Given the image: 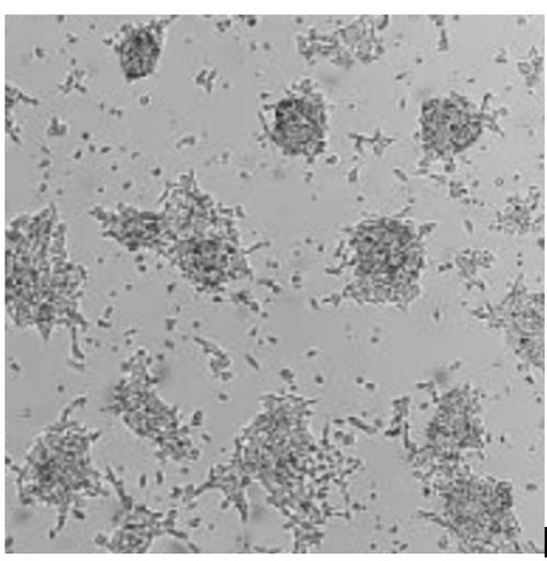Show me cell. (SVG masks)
<instances>
[{
	"mask_svg": "<svg viewBox=\"0 0 547 561\" xmlns=\"http://www.w3.org/2000/svg\"><path fill=\"white\" fill-rule=\"evenodd\" d=\"M353 251L357 276L380 288L410 282L421 266L418 240L398 222L364 225L355 236Z\"/></svg>",
	"mask_w": 547,
	"mask_h": 561,
	"instance_id": "obj_1",
	"label": "cell"
},
{
	"mask_svg": "<svg viewBox=\"0 0 547 561\" xmlns=\"http://www.w3.org/2000/svg\"><path fill=\"white\" fill-rule=\"evenodd\" d=\"M271 127L281 147L292 152H308L323 136L321 107L310 96H287L275 107Z\"/></svg>",
	"mask_w": 547,
	"mask_h": 561,
	"instance_id": "obj_2",
	"label": "cell"
},
{
	"mask_svg": "<svg viewBox=\"0 0 547 561\" xmlns=\"http://www.w3.org/2000/svg\"><path fill=\"white\" fill-rule=\"evenodd\" d=\"M423 126L425 138L443 152L467 148L477 139L480 130L474 110L455 99H443L426 106Z\"/></svg>",
	"mask_w": 547,
	"mask_h": 561,
	"instance_id": "obj_3",
	"label": "cell"
},
{
	"mask_svg": "<svg viewBox=\"0 0 547 561\" xmlns=\"http://www.w3.org/2000/svg\"><path fill=\"white\" fill-rule=\"evenodd\" d=\"M156 38L147 31L135 32L124 44L123 64L130 76H144L155 65L158 57Z\"/></svg>",
	"mask_w": 547,
	"mask_h": 561,
	"instance_id": "obj_4",
	"label": "cell"
}]
</instances>
